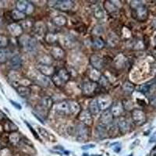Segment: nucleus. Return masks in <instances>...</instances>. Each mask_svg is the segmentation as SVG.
I'll use <instances>...</instances> for the list:
<instances>
[{
  "label": "nucleus",
  "instance_id": "nucleus-1",
  "mask_svg": "<svg viewBox=\"0 0 156 156\" xmlns=\"http://www.w3.org/2000/svg\"><path fill=\"white\" fill-rule=\"evenodd\" d=\"M132 118L133 122L137 125H142L146 121L144 112L140 109H134L132 112Z\"/></svg>",
  "mask_w": 156,
  "mask_h": 156
},
{
  "label": "nucleus",
  "instance_id": "nucleus-2",
  "mask_svg": "<svg viewBox=\"0 0 156 156\" xmlns=\"http://www.w3.org/2000/svg\"><path fill=\"white\" fill-rule=\"evenodd\" d=\"M23 44L25 49L28 52H34L37 49V42L34 38L25 36V38H23Z\"/></svg>",
  "mask_w": 156,
  "mask_h": 156
},
{
  "label": "nucleus",
  "instance_id": "nucleus-3",
  "mask_svg": "<svg viewBox=\"0 0 156 156\" xmlns=\"http://www.w3.org/2000/svg\"><path fill=\"white\" fill-rule=\"evenodd\" d=\"M100 110H107L112 104V98L108 95H103L97 99Z\"/></svg>",
  "mask_w": 156,
  "mask_h": 156
},
{
  "label": "nucleus",
  "instance_id": "nucleus-4",
  "mask_svg": "<svg viewBox=\"0 0 156 156\" xmlns=\"http://www.w3.org/2000/svg\"><path fill=\"white\" fill-rule=\"evenodd\" d=\"M50 2L52 3L51 7H56L62 10H69L73 6V2L71 1H54Z\"/></svg>",
  "mask_w": 156,
  "mask_h": 156
},
{
  "label": "nucleus",
  "instance_id": "nucleus-5",
  "mask_svg": "<svg viewBox=\"0 0 156 156\" xmlns=\"http://www.w3.org/2000/svg\"><path fill=\"white\" fill-rule=\"evenodd\" d=\"M76 133L77 139L79 140H85L88 136V132H87V129L84 124H79L76 126Z\"/></svg>",
  "mask_w": 156,
  "mask_h": 156
},
{
  "label": "nucleus",
  "instance_id": "nucleus-6",
  "mask_svg": "<svg viewBox=\"0 0 156 156\" xmlns=\"http://www.w3.org/2000/svg\"><path fill=\"white\" fill-rule=\"evenodd\" d=\"M79 119L83 122V124L89 126L92 123V117L90 115V112L88 111H83L80 112V115H79Z\"/></svg>",
  "mask_w": 156,
  "mask_h": 156
},
{
  "label": "nucleus",
  "instance_id": "nucleus-7",
  "mask_svg": "<svg viewBox=\"0 0 156 156\" xmlns=\"http://www.w3.org/2000/svg\"><path fill=\"white\" fill-rule=\"evenodd\" d=\"M97 88V83L95 82H87L83 86V92L85 94H90Z\"/></svg>",
  "mask_w": 156,
  "mask_h": 156
},
{
  "label": "nucleus",
  "instance_id": "nucleus-8",
  "mask_svg": "<svg viewBox=\"0 0 156 156\" xmlns=\"http://www.w3.org/2000/svg\"><path fill=\"white\" fill-rule=\"evenodd\" d=\"M55 109L60 114H68L69 113V104L67 101H62V102L58 103L55 105Z\"/></svg>",
  "mask_w": 156,
  "mask_h": 156
},
{
  "label": "nucleus",
  "instance_id": "nucleus-9",
  "mask_svg": "<svg viewBox=\"0 0 156 156\" xmlns=\"http://www.w3.org/2000/svg\"><path fill=\"white\" fill-rule=\"evenodd\" d=\"M9 31L10 32V34L13 36H19L22 34V30L23 28L20 25L17 24V23H11L8 27Z\"/></svg>",
  "mask_w": 156,
  "mask_h": 156
},
{
  "label": "nucleus",
  "instance_id": "nucleus-10",
  "mask_svg": "<svg viewBox=\"0 0 156 156\" xmlns=\"http://www.w3.org/2000/svg\"><path fill=\"white\" fill-rule=\"evenodd\" d=\"M52 105H53V101H52V99H51L49 96H44V97H43L41 98V106L44 110L48 111L49 109H51V107H52Z\"/></svg>",
  "mask_w": 156,
  "mask_h": 156
},
{
  "label": "nucleus",
  "instance_id": "nucleus-11",
  "mask_svg": "<svg viewBox=\"0 0 156 156\" xmlns=\"http://www.w3.org/2000/svg\"><path fill=\"white\" fill-rule=\"evenodd\" d=\"M136 17L140 20H144L147 17V9L144 5H140L136 8Z\"/></svg>",
  "mask_w": 156,
  "mask_h": 156
},
{
  "label": "nucleus",
  "instance_id": "nucleus-12",
  "mask_svg": "<svg viewBox=\"0 0 156 156\" xmlns=\"http://www.w3.org/2000/svg\"><path fill=\"white\" fill-rule=\"evenodd\" d=\"M122 111H123V107H122V103L118 101L112 105L110 112L113 116H119L122 113Z\"/></svg>",
  "mask_w": 156,
  "mask_h": 156
},
{
  "label": "nucleus",
  "instance_id": "nucleus-13",
  "mask_svg": "<svg viewBox=\"0 0 156 156\" xmlns=\"http://www.w3.org/2000/svg\"><path fill=\"white\" fill-rule=\"evenodd\" d=\"M9 64H10V66L12 69H20L22 66L21 58H20L19 55H14V56L11 58Z\"/></svg>",
  "mask_w": 156,
  "mask_h": 156
},
{
  "label": "nucleus",
  "instance_id": "nucleus-14",
  "mask_svg": "<svg viewBox=\"0 0 156 156\" xmlns=\"http://www.w3.org/2000/svg\"><path fill=\"white\" fill-rule=\"evenodd\" d=\"M34 31L38 36H43L46 31V27L43 22H37L34 25Z\"/></svg>",
  "mask_w": 156,
  "mask_h": 156
},
{
  "label": "nucleus",
  "instance_id": "nucleus-15",
  "mask_svg": "<svg viewBox=\"0 0 156 156\" xmlns=\"http://www.w3.org/2000/svg\"><path fill=\"white\" fill-rule=\"evenodd\" d=\"M90 62H91V65L94 67V69H98V70L101 69L103 66L102 59L98 55H92L90 57Z\"/></svg>",
  "mask_w": 156,
  "mask_h": 156
},
{
  "label": "nucleus",
  "instance_id": "nucleus-16",
  "mask_svg": "<svg viewBox=\"0 0 156 156\" xmlns=\"http://www.w3.org/2000/svg\"><path fill=\"white\" fill-rule=\"evenodd\" d=\"M39 71L41 72V74L44 76H51L54 73V68L51 66H47V65H40L38 66Z\"/></svg>",
  "mask_w": 156,
  "mask_h": 156
},
{
  "label": "nucleus",
  "instance_id": "nucleus-17",
  "mask_svg": "<svg viewBox=\"0 0 156 156\" xmlns=\"http://www.w3.org/2000/svg\"><path fill=\"white\" fill-rule=\"evenodd\" d=\"M118 126H119V129L121 132L122 133H126V132L129 131V122L126 120L125 118L122 117L119 119V122H118Z\"/></svg>",
  "mask_w": 156,
  "mask_h": 156
},
{
  "label": "nucleus",
  "instance_id": "nucleus-18",
  "mask_svg": "<svg viewBox=\"0 0 156 156\" xmlns=\"http://www.w3.org/2000/svg\"><path fill=\"white\" fill-rule=\"evenodd\" d=\"M112 114L109 110H105L101 117V121L104 125H108L112 121Z\"/></svg>",
  "mask_w": 156,
  "mask_h": 156
},
{
  "label": "nucleus",
  "instance_id": "nucleus-19",
  "mask_svg": "<svg viewBox=\"0 0 156 156\" xmlns=\"http://www.w3.org/2000/svg\"><path fill=\"white\" fill-rule=\"evenodd\" d=\"M51 55L52 57L55 59H62L64 58V55H65V52H64L63 50L62 49L59 47H54L51 49Z\"/></svg>",
  "mask_w": 156,
  "mask_h": 156
},
{
  "label": "nucleus",
  "instance_id": "nucleus-20",
  "mask_svg": "<svg viewBox=\"0 0 156 156\" xmlns=\"http://www.w3.org/2000/svg\"><path fill=\"white\" fill-rule=\"evenodd\" d=\"M69 104V112L73 115L78 114L80 111V106L76 101H71L68 102Z\"/></svg>",
  "mask_w": 156,
  "mask_h": 156
},
{
  "label": "nucleus",
  "instance_id": "nucleus-21",
  "mask_svg": "<svg viewBox=\"0 0 156 156\" xmlns=\"http://www.w3.org/2000/svg\"><path fill=\"white\" fill-rule=\"evenodd\" d=\"M89 109H90V112L93 115H97L100 111L99 106L98 104L97 99H93L90 101V105H89Z\"/></svg>",
  "mask_w": 156,
  "mask_h": 156
},
{
  "label": "nucleus",
  "instance_id": "nucleus-22",
  "mask_svg": "<svg viewBox=\"0 0 156 156\" xmlns=\"http://www.w3.org/2000/svg\"><path fill=\"white\" fill-rule=\"evenodd\" d=\"M10 52L6 48H0V62H5L9 58Z\"/></svg>",
  "mask_w": 156,
  "mask_h": 156
},
{
  "label": "nucleus",
  "instance_id": "nucleus-23",
  "mask_svg": "<svg viewBox=\"0 0 156 156\" xmlns=\"http://www.w3.org/2000/svg\"><path fill=\"white\" fill-rule=\"evenodd\" d=\"M36 80H37L41 85L44 86V87H46V86L48 85V80L47 79L46 76H44L43 74H41V73L36 74Z\"/></svg>",
  "mask_w": 156,
  "mask_h": 156
},
{
  "label": "nucleus",
  "instance_id": "nucleus-24",
  "mask_svg": "<svg viewBox=\"0 0 156 156\" xmlns=\"http://www.w3.org/2000/svg\"><path fill=\"white\" fill-rule=\"evenodd\" d=\"M30 2H27V1H23V0H20V1H18L16 2V8L20 12H25L27 11V8H28V5Z\"/></svg>",
  "mask_w": 156,
  "mask_h": 156
},
{
  "label": "nucleus",
  "instance_id": "nucleus-25",
  "mask_svg": "<svg viewBox=\"0 0 156 156\" xmlns=\"http://www.w3.org/2000/svg\"><path fill=\"white\" fill-rule=\"evenodd\" d=\"M52 22H53L54 24H55L56 26L62 27V26H64V25L66 23V19L62 16H57L53 18Z\"/></svg>",
  "mask_w": 156,
  "mask_h": 156
},
{
  "label": "nucleus",
  "instance_id": "nucleus-26",
  "mask_svg": "<svg viewBox=\"0 0 156 156\" xmlns=\"http://www.w3.org/2000/svg\"><path fill=\"white\" fill-rule=\"evenodd\" d=\"M89 77L93 82H95L101 78V74H100L99 71L96 69H92L89 73Z\"/></svg>",
  "mask_w": 156,
  "mask_h": 156
},
{
  "label": "nucleus",
  "instance_id": "nucleus-27",
  "mask_svg": "<svg viewBox=\"0 0 156 156\" xmlns=\"http://www.w3.org/2000/svg\"><path fill=\"white\" fill-rule=\"evenodd\" d=\"M57 75H58V77L60 78V80H62V83H63V82L67 81V80H69V73H68L66 69H60V70L58 71V74H57Z\"/></svg>",
  "mask_w": 156,
  "mask_h": 156
},
{
  "label": "nucleus",
  "instance_id": "nucleus-28",
  "mask_svg": "<svg viewBox=\"0 0 156 156\" xmlns=\"http://www.w3.org/2000/svg\"><path fill=\"white\" fill-rule=\"evenodd\" d=\"M38 129H39V133H41V135L43 136V137H44L46 140H53L54 136L51 135V133H48L46 129H44V128L42 127H40V126L38 127Z\"/></svg>",
  "mask_w": 156,
  "mask_h": 156
},
{
  "label": "nucleus",
  "instance_id": "nucleus-29",
  "mask_svg": "<svg viewBox=\"0 0 156 156\" xmlns=\"http://www.w3.org/2000/svg\"><path fill=\"white\" fill-rule=\"evenodd\" d=\"M16 91L22 97H27L30 93V90L24 86H20V87H16Z\"/></svg>",
  "mask_w": 156,
  "mask_h": 156
},
{
  "label": "nucleus",
  "instance_id": "nucleus-30",
  "mask_svg": "<svg viewBox=\"0 0 156 156\" xmlns=\"http://www.w3.org/2000/svg\"><path fill=\"white\" fill-rule=\"evenodd\" d=\"M25 16H26V14H25L24 12H20L18 9H14V10H12V17L13 18L14 20H22L24 19Z\"/></svg>",
  "mask_w": 156,
  "mask_h": 156
},
{
  "label": "nucleus",
  "instance_id": "nucleus-31",
  "mask_svg": "<svg viewBox=\"0 0 156 156\" xmlns=\"http://www.w3.org/2000/svg\"><path fill=\"white\" fill-rule=\"evenodd\" d=\"M94 15L97 19H102L104 17V10H103L102 7L100 5L96 6L94 11Z\"/></svg>",
  "mask_w": 156,
  "mask_h": 156
},
{
  "label": "nucleus",
  "instance_id": "nucleus-32",
  "mask_svg": "<svg viewBox=\"0 0 156 156\" xmlns=\"http://www.w3.org/2000/svg\"><path fill=\"white\" fill-rule=\"evenodd\" d=\"M122 89H123V90H124L125 93H126V94H131L133 90H134V86L131 83L126 82V83H125L123 84Z\"/></svg>",
  "mask_w": 156,
  "mask_h": 156
},
{
  "label": "nucleus",
  "instance_id": "nucleus-33",
  "mask_svg": "<svg viewBox=\"0 0 156 156\" xmlns=\"http://www.w3.org/2000/svg\"><path fill=\"white\" fill-rule=\"evenodd\" d=\"M9 141H10L12 144H17L20 140L19 133H16V132H12V133H11L10 135H9Z\"/></svg>",
  "mask_w": 156,
  "mask_h": 156
},
{
  "label": "nucleus",
  "instance_id": "nucleus-34",
  "mask_svg": "<svg viewBox=\"0 0 156 156\" xmlns=\"http://www.w3.org/2000/svg\"><path fill=\"white\" fill-rule=\"evenodd\" d=\"M93 45L97 49H101L104 47V41L100 38H96L94 39V42H93Z\"/></svg>",
  "mask_w": 156,
  "mask_h": 156
},
{
  "label": "nucleus",
  "instance_id": "nucleus-35",
  "mask_svg": "<svg viewBox=\"0 0 156 156\" xmlns=\"http://www.w3.org/2000/svg\"><path fill=\"white\" fill-rule=\"evenodd\" d=\"M40 63L41 65H47V66H50L51 63V58L49 56L47 55H44L40 58Z\"/></svg>",
  "mask_w": 156,
  "mask_h": 156
},
{
  "label": "nucleus",
  "instance_id": "nucleus-36",
  "mask_svg": "<svg viewBox=\"0 0 156 156\" xmlns=\"http://www.w3.org/2000/svg\"><path fill=\"white\" fill-rule=\"evenodd\" d=\"M57 40L56 34H52V33H48L46 35V41L48 43L55 42Z\"/></svg>",
  "mask_w": 156,
  "mask_h": 156
},
{
  "label": "nucleus",
  "instance_id": "nucleus-37",
  "mask_svg": "<svg viewBox=\"0 0 156 156\" xmlns=\"http://www.w3.org/2000/svg\"><path fill=\"white\" fill-rule=\"evenodd\" d=\"M105 7L108 12H113L116 9V7H115V5L112 3V2H105Z\"/></svg>",
  "mask_w": 156,
  "mask_h": 156
},
{
  "label": "nucleus",
  "instance_id": "nucleus-38",
  "mask_svg": "<svg viewBox=\"0 0 156 156\" xmlns=\"http://www.w3.org/2000/svg\"><path fill=\"white\" fill-rule=\"evenodd\" d=\"M98 135H99L101 137H103V138H104V137L106 136V131H105V127L103 126L99 125V126H98Z\"/></svg>",
  "mask_w": 156,
  "mask_h": 156
},
{
  "label": "nucleus",
  "instance_id": "nucleus-39",
  "mask_svg": "<svg viewBox=\"0 0 156 156\" xmlns=\"http://www.w3.org/2000/svg\"><path fill=\"white\" fill-rule=\"evenodd\" d=\"M8 44V39L6 37L2 35H0V48H5Z\"/></svg>",
  "mask_w": 156,
  "mask_h": 156
},
{
  "label": "nucleus",
  "instance_id": "nucleus-40",
  "mask_svg": "<svg viewBox=\"0 0 156 156\" xmlns=\"http://www.w3.org/2000/svg\"><path fill=\"white\" fill-rule=\"evenodd\" d=\"M150 90V86L148 84H143V85H140V87H138V90L140 91L143 94H146Z\"/></svg>",
  "mask_w": 156,
  "mask_h": 156
},
{
  "label": "nucleus",
  "instance_id": "nucleus-41",
  "mask_svg": "<svg viewBox=\"0 0 156 156\" xmlns=\"http://www.w3.org/2000/svg\"><path fill=\"white\" fill-rule=\"evenodd\" d=\"M22 28H24V29H30V27L33 26V23H32L31 21H30V20H24V21H23V23H22Z\"/></svg>",
  "mask_w": 156,
  "mask_h": 156
},
{
  "label": "nucleus",
  "instance_id": "nucleus-42",
  "mask_svg": "<svg viewBox=\"0 0 156 156\" xmlns=\"http://www.w3.org/2000/svg\"><path fill=\"white\" fill-rule=\"evenodd\" d=\"M62 44L65 47H69V45L71 44V41L69 40V37L65 36V37H63L62 38Z\"/></svg>",
  "mask_w": 156,
  "mask_h": 156
},
{
  "label": "nucleus",
  "instance_id": "nucleus-43",
  "mask_svg": "<svg viewBox=\"0 0 156 156\" xmlns=\"http://www.w3.org/2000/svg\"><path fill=\"white\" fill-rule=\"evenodd\" d=\"M53 81H54V83H55L57 86L62 85V81L60 80V78L58 77V75H55V76H53Z\"/></svg>",
  "mask_w": 156,
  "mask_h": 156
},
{
  "label": "nucleus",
  "instance_id": "nucleus-44",
  "mask_svg": "<svg viewBox=\"0 0 156 156\" xmlns=\"http://www.w3.org/2000/svg\"><path fill=\"white\" fill-rule=\"evenodd\" d=\"M26 122V124H27V127H29V129H30V131H31V133H33V135H34V136H35L36 139H37V140H39V136H38V135H37V133H36L35 130H34V129H33V128H32V126H30V124H29L28 122Z\"/></svg>",
  "mask_w": 156,
  "mask_h": 156
},
{
  "label": "nucleus",
  "instance_id": "nucleus-45",
  "mask_svg": "<svg viewBox=\"0 0 156 156\" xmlns=\"http://www.w3.org/2000/svg\"><path fill=\"white\" fill-rule=\"evenodd\" d=\"M10 102L12 103V105H14V107H16V108H17L18 109H21V107H20V105H19V104H18V103L14 102V101H12V100H10Z\"/></svg>",
  "mask_w": 156,
  "mask_h": 156
},
{
  "label": "nucleus",
  "instance_id": "nucleus-46",
  "mask_svg": "<svg viewBox=\"0 0 156 156\" xmlns=\"http://www.w3.org/2000/svg\"><path fill=\"white\" fill-rule=\"evenodd\" d=\"M5 3H6V2H3V1H0V8L5 7Z\"/></svg>",
  "mask_w": 156,
  "mask_h": 156
},
{
  "label": "nucleus",
  "instance_id": "nucleus-47",
  "mask_svg": "<svg viewBox=\"0 0 156 156\" xmlns=\"http://www.w3.org/2000/svg\"><path fill=\"white\" fill-rule=\"evenodd\" d=\"M90 147H94V145H87V146H83V147H82V148L84 149V150H86V149L90 148Z\"/></svg>",
  "mask_w": 156,
  "mask_h": 156
},
{
  "label": "nucleus",
  "instance_id": "nucleus-48",
  "mask_svg": "<svg viewBox=\"0 0 156 156\" xmlns=\"http://www.w3.org/2000/svg\"><path fill=\"white\" fill-rule=\"evenodd\" d=\"M3 117H4V115H3V114H2V112H1V111H0V120L3 119Z\"/></svg>",
  "mask_w": 156,
  "mask_h": 156
},
{
  "label": "nucleus",
  "instance_id": "nucleus-49",
  "mask_svg": "<svg viewBox=\"0 0 156 156\" xmlns=\"http://www.w3.org/2000/svg\"><path fill=\"white\" fill-rule=\"evenodd\" d=\"M152 54H153V56H154L156 58V49H154L152 51Z\"/></svg>",
  "mask_w": 156,
  "mask_h": 156
},
{
  "label": "nucleus",
  "instance_id": "nucleus-50",
  "mask_svg": "<svg viewBox=\"0 0 156 156\" xmlns=\"http://www.w3.org/2000/svg\"><path fill=\"white\" fill-rule=\"evenodd\" d=\"M154 42H155V44H156V35L155 37H154Z\"/></svg>",
  "mask_w": 156,
  "mask_h": 156
},
{
  "label": "nucleus",
  "instance_id": "nucleus-51",
  "mask_svg": "<svg viewBox=\"0 0 156 156\" xmlns=\"http://www.w3.org/2000/svg\"><path fill=\"white\" fill-rule=\"evenodd\" d=\"M1 23H2V20H1V18H0V25H1Z\"/></svg>",
  "mask_w": 156,
  "mask_h": 156
},
{
  "label": "nucleus",
  "instance_id": "nucleus-52",
  "mask_svg": "<svg viewBox=\"0 0 156 156\" xmlns=\"http://www.w3.org/2000/svg\"><path fill=\"white\" fill-rule=\"evenodd\" d=\"M129 156H132V154H130V155H129Z\"/></svg>",
  "mask_w": 156,
  "mask_h": 156
}]
</instances>
